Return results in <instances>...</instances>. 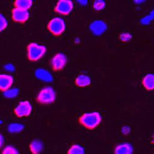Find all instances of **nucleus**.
<instances>
[{
	"instance_id": "obj_1",
	"label": "nucleus",
	"mask_w": 154,
	"mask_h": 154,
	"mask_svg": "<svg viewBox=\"0 0 154 154\" xmlns=\"http://www.w3.org/2000/svg\"><path fill=\"white\" fill-rule=\"evenodd\" d=\"M79 123L89 130H93L98 126L102 121L100 114L97 112H87L79 118Z\"/></svg>"
},
{
	"instance_id": "obj_2",
	"label": "nucleus",
	"mask_w": 154,
	"mask_h": 154,
	"mask_svg": "<svg viewBox=\"0 0 154 154\" xmlns=\"http://www.w3.org/2000/svg\"><path fill=\"white\" fill-rule=\"evenodd\" d=\"M56 97L54 88L48 86L43 88L37 95V101L42 104H50L55 101Z\"/></svg>"
},
{
	"instance_id": "obj_3",
	"label": "nucleus",
	"mask_w": 154,
	"mask_h": 154,
	"mask_svg": "<svg viewBox=\"0 0 154 154\" xmlns=\"http://www.w3.org/2000/svg\"><path fill=\"white\" fill-rule=\"evenodd\" d=\"M46 52L45 46L36 43H31L27 46V57L31 61H37L42 59Z\"/></svg>"
},
{
	"instance_id": "obj_4",
	"label": "nucleus",
	"mask_w": 154,
	"mask_h": 154,
	"mask_svg": "<svg viewBox=\"0 0 154 154\" xmlns=\"http://www.w3.org/2000/svg\"><path fill=\"white\" fill-rule=\"evenodd\" d=\"M49 31L56 36L62 34L66 30V23L62 18L56 17L51 19L48 24Z\"/></svg>"
},
{
	"instance_id": "obj_5",
	"label": "nucleus",
	"mask_w": 154,
	"mask_h": 154,
	"mask_svg": "<svg viewBox=\"0 0 154 154\" xmlns=\"http://www.w3.org/2000/svg\"><path fill=\"white\" fill-rule=\"evenodd\" d=\"M32 111V106L28 100L21 101L14 109V113L16 116L20 118L28 117Z\"/></svg>"
},
{
	"instance_id": "obj_6",
	"label": "nucleus",
	"mask_w": 154,
	"mask_h": 154,
	"mask_svg": "<svg viewBox=\"0 0 154 154\" xmlns=\"http://www.w3.org/2000/svg\"><path fill=\"white\" fill-rule=\"evenodd\" d=\"M67 62V56L62 53H59L54 55L51 60V66L55 71H59L64 68Z\"/></svg>"
},
{
	"instance_id": "obj_7",
	"label": "nucleus",
	"mask_w": 154,
	"mask_h": 154,
	"mask_svg": "<svg viewBox=\"0 0 154 154\" xmlns=\"http://www.w3.org/2000/svg\"><path fill=\"white\" fill-rule=\"evenodd\" d=\"M73 8V3L71 0H59L56 4L54 10L61 15L69 14Z\"/></svg>"
},
{
	"instance_id": "obj_8",
	"label": "nucleus",
	"mask_w": 154,
	"mask_h": 154,
	"mask_svg": "<svg viewBox=\"0 0 154 154\" xmlns=\"http://www.w3.org/2000/svg\"><path fill=\"white\" fill-rule=\"evenodd\" d=\"M30 16L29 11L15 8L12 10V18L14 21L20 23L26 22Z\"/></svg>"
},
{
	"instance_id": "obj_9",
	"label": "nucleus",
	"mask_w": 154,
	"mask_h": 154,
	"mask_svg": "<svg viewBox=\"0 0 154 154\" xmlns=\"http://www.w3.org/2000/svg\"><path fill=\"white\" fill-rule=\"evenodd\" d=\"M14 82V79L9 74H0V90L3 92L11 88Z\"/></svg>"
},
{
	"instance_id": "obj_10",
	"label": "nucleus",
	"mask_w": 154,
	"mask_h": 154,
	"mask_svg": "<svg viewBox=\"0 0 154 154\" xmlns=\"http://www.w3.org/2000/svg\"><path fill=\"white\" fill-rule=\"evenodd\" d=\"M89 28L94 35H100L107 29V25L104 21L96 20L91 23Z\"/></svg>"
},
{
	"instance_id": "obj_11",
	"label": "nucleus",
	"mask_w": 154,
	"mask_h": 154,
	"mask_svg": "<svg viewBox=\"0 0 154 154\" xmlns=\"http://www.w3.org/2000/svg\"><path fill=\"white\" fill-rule=\"evenodd\" d=\"M134 149L133 146L128 143H121L115 146L114 154H133Z\"/></svg>"
},
{
	"instance_id": "obj_12",
	"label": "nucleus",
	"mask_w": 154,
	"mask_h": 154,
	"mask_svg": "<svg viewBox=\"0 0 154 154\" xmlns=\"http://www.w3.org/2000/svg\"><path fill=\"white\" fill-rule=\"evenodd\" d=\"M38 79L45 82H51L53 80V76L48 70L44 69H38L35 72Z\"/></svg>"
},
{
	"instance_id": "obj_13",
	"label": "nucleus",
	"mask_w": 154,
	"mask_h": 154,
	"mask_svg": "<svg viewBox=\"0 0 154 154\" xmlns=\"http://www.w3.org/2000/svg\"><path fill=\"white\" fill-rule=\"evenodd\" d=\"M29 149L32 154H40L44 149V144L39 139H33L29 144Z\"/></svg>"
},
{
	"instance_id": "obj_14",
	"label": "nucleus",
	"mask_w": 154,
	"mask_h": 154,
	"mask_svg": "<svg viewBox=\"0 0 154 154\" xmlns=\"http://www.w3.org/2000/svg\"><path fill=\"white\" fill-rule=\"evenodd\" d=\"M91 80L90 77L85 74H81L79 75L75 79L76 85L80 88H83L89 86L91 84Z\"/></svg>"
},
{
	"instance_id": "obj_15",
	"label": "nucleus",
	"mask_w": 154,
	"mask_h": 154,
	"mask_svg": "<svg viewBox=\"0 0 154 154\" xmlns=\"http://www.w3.org/2000/svg\"><path fill=\"white\" fill-rule=\"evenodd\" d=\"M142 83L144 87L149 91L154 89V74L149 73L146 75L143 79Z\"/></svg>"
},
{
	"instance_id": "obj_16",
	"label": "nucleus",
	"mask_w": 154,
	"mask_h": 154,
	"mask_svg": "<svg viewBox=\"0 0 154 154\" xmlns=\"http://www.w3.org/2000/svg\"><path fill=\"white\" fill-rule=\"evenodd\" d=\"M33 5L32 0H16L14 2V6L17 8L27 10L29 9Z\"/></svg>"
},
{
	"instance_id": "obj_17",
	"label": "nucleus",
	"mask_w": 154,
	"mask_h": 154,
	"mask_svg": "<svg viewBox=\"0 0 154 154\" xmlns=\"http://www.w3.org/2000/svg\"><path fill=\"white\" fill-rule=\"evenodd\" d=\"M24 129L23 125L18 123H12L8 125V130L11 133H19Z\"/></svg>"
},
{
	"instance_id": "obj_18",
	"label": "nucleus",
	"mask_w": 154,
	"mask_h": 154,
	"mask_svg": "<svg viewBox=\"0 0 154 154\" xmlns=\"http://www.w3.org/2000/svg\"><path fill=\"white\" fill-rule=\"evenodd\" d=\"M85 148L79 144H73L67 150V154H85Z\"/></svg>"
},
{
	"instance_id": "obj_19",
	"label": "nucleus",
	"mask_w": 154,
	"mask_h": 154,
	"mask_svg": "<svg viewBox=\"0 0 154 154\" xmlns=\"http://www.w3.org/2000/svg\"><path fill=\"white\" fill-rule=\"evenodd\" d=\"M19 89L17 88H9L8 90L3 92V95L5 97L12 99L16 97L19 94Z\"/></svg>"
},
{
	"instance_id": "obj_20",
	"label": "nucleus",
	"mask_w": 154,
	"mask_h": 154,
	"mask_svg": "<svg viewBox=\"0 0 154 154\" xmlns=\"http://www.w3.org/2000/svg\"><path fill=\"white\" fill-rule=\"evenodd\" d=\"M2 154H20V153L18 149L14 146L8 145L3 149Z\"/></svg>"
},
{
	"instance_id": "obj_21",
	"label": "nucleus",
	"mask_w": 154,
	"mask_h": 154,
	"mask_svg": "<svg viewBox=\"0 0 154 154\" xmlns=\"http://www.w3.org/2000/svg\"><path fill=\"white\" fill-rule=\"evenodd\" d=\"M106 7V3L103 0H96L93 3V8L96 11H100Z\"/></svg>"
},
{
	"instance_id": "obj_22",
	"label": "nucleus",
	"mask_w": 154,
	"mask_h": 154,
	"mask_svg": "<svg viewBox=\"0 0 154 154\" xmlns=\"http://www.w3.org/2000/svg\"><path fill=\"white\" fill-rule=\"evenodd\" d=\"M8 20L5 16L0 13V32L3 31L8 26Z\"/></svg>"
},
{
	"instance_id": "obj_23",
	"label": "nucleus",
	"mask_w": 154,
	"mask_h": 154,
	"mask_svg": "<svg viewBox=\"0 0 154 154\" xmlns=\"http://www.w3.org/2000/svg\"><path fill=\"white\" fill-rule=\"evenodd\" d=\"M132 35L128 32L122 33L120 35V39L123 42H128L131 40Z\"/></svg>"
},
{
	"instance_id": "obj_24",
	"label": "nucleus",
	"mask_w": 154,
	"mask_h": 154,
	"mask_svg": "<svg viewBox=\"0 0 154 154\" xmlns=\"http://www.w3.org/2000/svg\"><path fill=\"white\" fill-rule=\"evenodd\" d=\"M153 19V17L151 15L146 16L143 19H141V23L144 25H147L149 24L152 20Z\"/></svg>"
},
{
	"instance_id": "obj_25",
	"label": "nucleus",
	"mask_w": 154,
	"mask_h": 154,
	"mask_svg": "<svg viewBox=\"0 0 154 154\" xmlns=\"http://www.w3.org/2000/svg\"><path fill=\"white\" fill-rule=\"evenodd\" d=\"M4 69L10 72H12L15 70V67L12 63H7L4 66Z\"/></svg>"
},
{
	"instance_id": "obj_26",
	"label": "nucleus",
	"mask_w": 154,
	"mask_h": 154,
	"mask_svg": "<svg viewBox=\"0 0 154 154\" xmlns=\"http://www.w3.org/2000/svg\"><path fill=\"white\" fill-rule=\"evenodd\" d=\"M131 132L130 128L128 126H125L122 128V133L124 135H128Z\"/></svg>"
},
{
	"instance_id": "obj_27",
	"label": "nucleus",
	"mask_w": 154,
	"mask_h": 154,
	"mask_svg": "<svg viewBox=\"0 0 154 154\" xmlns=\"http://www.w3.org/2000/svg\"><path fill=\"white\" fill-rule=\"evenodd\" d=\"M4 143H5V138L2 135V134L0 133V149L3 147Z\"/></svg>"
},
{
	"instance_id": "obj_28",
	"label": "nucleus",
	"mask_w": 154,
	"mask_h": 154,
	"mask_svg": "<svg viewBox=\"0 0 154 154\" xmlns=\"http://www.w3.org/2000/svg\"><path fill=\"white\" fill-rule=\"evenodd\" d=\"M87 1H79V3L82 5H86L87 4Z\"/></svg>"
},
{
	"instance_id": "obj_29",
	"label": "nucleus",
	"mask_w": 154,
	"mask_h": 154,
	"mask_svg": "<svg viewBox=\"0 0 154 154\" xmlns=\"http://www.w3.org/2000/svg\"><path fill=\"white\" fill-rule=\"evenodd\" d=\"M150 15H151V16L154 18V9H153L152 11H151Z\"/></svg>"
},
{
	"instance_id": "obj_30",
	"label": "nucleus",
	"mask_w": 154,
	"mask_h": 154,
	"mask_svg": "<svg viewBox=\"0 0 154 154\" xmlns=\"http://www.w3.org/2000/svg\"><path fill=\"white\" fill-rule=\"evenodd\" d=\"M134 2L136 3H137V4H139V3H143V1H134Z\"/></svg>"
},
{
	"instance_id": "obj_31",
	"label": "nucleus",
	"mask_w": 154,
	"mask_h": 154,
	"mask_svg": "<svg viewBox=\"0 0 154 154\" xmlns=\"http://www.w3.org/2000/svg\"><path fill=\"white\" fill-rule=\"evenodd\" d=\"M152 143L154 144V134H153V139H152Z\"/></svg>"
},
{
	"instance_id": "obj_32",
	"label": "nucleus",
	"mask_w": 154,
	"mask_h": 154,
	"mask_svg": "<svg viewBox=\"0 0 154 154\" xmlns=\"http://www.w3.org/2000/svg\"><path fill=\"white\" fill-rule=\"evenodd\" d=\"M3 123V121L2 120H0V125H2Z\"/></svg>"
}]
</instances>
